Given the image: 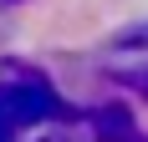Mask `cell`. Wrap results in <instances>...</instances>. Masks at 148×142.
<instances>
[{
	"label": "cell",
	"mask_w": 148,
	"mask_h": 142,
	"mask_svg": "<svg viewBox=\"0 0 148 142\" xmlns=\"http://www.w3.org/2000/svg\"><path fill=\"white\" fill-rule=\"evenodd\" d=\"M56 101L46 86H0V142H10L15 127H26V122H41Z\"/></svg>",
	"instance_id": "obj_1"
}]
</instances>
